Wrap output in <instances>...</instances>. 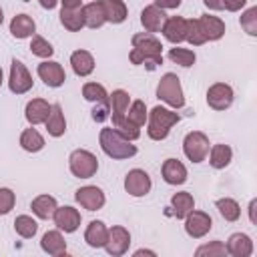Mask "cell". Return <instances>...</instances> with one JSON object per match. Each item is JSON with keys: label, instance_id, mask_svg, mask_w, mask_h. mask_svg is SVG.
I'll return each mask as SVG.
<instances>
[{"label": "cell", "instance_id": "obj_17", "mask_svg": "<svg viewBox=\"0 0 257 257\" xmlns=\"http://www.w3.org/2000/svg\"><path fill=\"white\" fill-rule=\"evenodd\" d=\"M161 32L165 34V38L169 42L181 44L183 40H187V20L183 16H171V18H167Z\"/></svg>", "mask_w": 257, "mask_h": 257}, {"label": "cell", "instance_id": "obj_5", "mask_svg": "<svg viewBox=\"0 0 257 257\" xmlns=\"http://www.w3.org/2000/svg\"><path fill=\"white\" fill-rule=\"evenodd\" d=\"M68 167H70V173L74 177L90 179L98 171V159L90 151H86V149H76L68 157Z\"/></svg>", "mask_w": 257, "mask_h": 257}, {"label": "cell", "instance_id": "obj_55", "mask_svg": "<svg viewBox=\"0 0 257 257\" xmlns=\"http://www.w3.org/2000/svg\"><path fill=\"white\" fill-rule=\"evenodd\" d=\"M22 2H30V0H22Z\"/></svg>", "mask_w": 257, "mask_h": 257}, {"label": "cell", "instance_id": "obj_42", "mask_svg": "<svg viewBox=\"0 0 257 257\" xmlns=\"http://www.w3.org/2000/svg\"><path fill=\"white\" fill-rule=\"evenodd\" d=\"M187 40H189L193 46H201V44L207 42L203 30H201L199 20H187Z\"/></svg>", "mask_w": 257, "mask_h": 257}, {"label": "cell", "instance_id": "obj_22", "mask_svg": "<svg viewBox=\"0 0 257 257\" xmlns=\"http://www.w3.org/2000/svg\"><path fill=\"white\" fill-rule=\"evenodd\" d=\"M106 237H108V229L102 221H90L86 225V231H84V241L88 247L92 249H98V247H104L106 243Z\"/></svg>", "mask_w": 257, "mask_h": 257}, {"label": "cell", "instance_id": "obj_35", "mask_svg": "<svg viewBox=\"0 0 257 257\" xmlns=\"http://www.w3.org/2000/svg\"><path fill=\"white\" fill-rule=\"evenodd\" d=\"M14 231L22 239H32L36 235V231H38V223L30 215H18L14 219Z\"/></svg>", "mask_w": 257, "mask_h": 257}, {"label": "cell", "instance_id": "obj_2", "mask_svg": "<svg viewBox=\"0 0 257 257\" xmlns=\"http://www.w3.org/2000/svg\"><path fill=\"white\" fill-rule=\"evenodd\" d=\"M98 143H100V149L104 151V155H108L110 159H131L137 155V147L133 145V141H126L122 135H118L112 126H104L100 128V135H98Z\"/></svg>", "mask_w": 257, "mask_h": 257}, {"label": "cell", "instance_id": "obj_47", "mask_svg": "<svg viewBox=\"0 0 257 257\" xmlns=\"http://www.w3.org/2000/svg\"><path fill=\"white\" fill-rule=\"evenodd\" d=\"M155 4L163 10H175L181 6V0H155Z\"/></svg>", "mask_w": 257, "mask_h": 257}, {"label": "cell", "instance_id": "obj_31", "mask_svg": "<svg viewBox=\"0 0 257 257\" xmlns=\"http://www.w3.org/2000/svg\"><path fill=\"white\" fill-rule=\"evenodd\" d=\"M231 159H233V151H231L229 145L219 143V145H213V147H211L209 163H211L213 169H225V167L231 163Z\"/></svg>", "mask_w": 257, "mask_h": 257}, {"label": "cell", "instance_id": "obj_8", "mask_svg": "<svg viewBox=\"0 0 257 257\" xmlns=\"http://www.w3.org/2000/svg\"><path fill=\"white\" fill-rule=\"evenodd\" d=\"M213 227V219L205 213V211H191L185 217V233L193 239H201L205 237Z\"/></svg>", "mask_w": 257, "mask_h": 257}, {"label": "cell", "instance_id": "obj_12", "mask_svg": "<svg viewBox=\"0 0 257 257\" xmlns=\"http://www.w3.org/2000/svg\"><path fill=\"white\" fill-rule=\"evenodd\" d=\"M36 72H38L40 80H42L46 86H50V88H58V86H62L64 80H66L64 68L60 66V62H54V60H44V62H40L38 68H36Z\"/></svg>", "mask_w": 257, "mask_h": 257}, {"label": "cell", "instance_id": "obj_16", "mask_svg": "<svg viewBox=\"0 0 257 257\" xmlns=\"http://www.w3.org/2000/svg\"><path fill=\"white\" fill-rule=\"evenodd\" d=\"M167 22V14L163 8H159L157 4H151V6H145L143 12H141V24L145 26L147 32H161L163 26Z\"/></svg>", "mask_w": 257, "mask_h": 257}, {"label": "cell", "instance_id": "obj_28", "mask_svg": "<svg viewBox=\"0 0 257 257\" xmlns=\"http://www.w3.org/2000/svg\"><path fill=\"white\" fill-rule=\"evenodd\" d=\"M56 207H58V203L52 195H38L30 203V209L38 219H52Z\"/></svg>", "mask_w": 257, "mask_h": 257}, {"label": "cell", "instance_id": "obj_15", "mask_svg": "<svg viewBox=\"0 0 257 257\" xmlns=\"http://www.w3.org/2000/svg\"><path fill=\"white\" fill-rule=\"evenodd\" d=\"M128 104H131V96L126 90L116 88V90H112V94H108V108H110L108 118L112 120V126L124 118Z\"/></svg>", "mask_w": 257, "mask_h": 257}, {"label": "cell", "instance_id": "obj_20", "mask_svg": "<svg viewBox=\"0 0 257 257\" xmlns=\"http://www.w3.org/2000/svg\"><path fill=\"white\" fill-rule=\"evenodd\" d=\"M48 112H50V104L44 100V98H32L26 108H24V116L26 120L36 126V124H42L46 118H48Z\"/></svg>", "mask_w": 257, "mask_h": 257}, {"label": "cell", "instance_id": "obj_9", "mask_svg": "<svg viewBox=\"0 0 257 257\" xmlns=\"http://www.w3.org/2000/svg\"><path fill=\"white\" fill-rule=\"evenodd\" d=\"M153 183H151V177L147 171L143 169H133L126 173L124 177V191L131 195V197H145L149 191H151Z\"/></svg>", "mask_w": 257, "mask_h": 257}, {"label": "cell", "instance_id": "obj_26", "mask_svg": "<svg viewBox=\"0 0 257 257\" xmlns=\"http://www.w3.org/2000/svg\"><path fill=\"white\" fill-rule=\"evenodd\" d=\"M70 66L76 76H88L94 70V58L88 50H74L70 54Z\"/></svg>", "mask_w": 257, "mask_h": 257}, {"label": "cell", "instance_id": "obj_45", "mask_svg": "<svg viewBox=\"0 0 257 257\" xmlns=\"http://www.w3.org/2000/svg\"><path fill=\"white\" fill-rule=\"evenodd\" d=\"M108 114H110L108 100H104V102H94V108H92V118H94L96 122L106 120V118H108Z\"/></svg>", "mask_w": 257, "mask_h": 257}, {"label": "cell", "instance_id": "obj_33", "mask_svg": "<svg viewBox=\"0 0 257 257\" xmlns=\"http://www.w3.org/2000/svg\"><path fill=\"white\" fill-rule=\"evenodd\" d=\"M215 207L219 209L221 217H223L225 221H229V223H233V221H237V219L241 217V207H239V203H237L235 199H231V197L217 199V201H215Z\"/></svg>", "mask_w": 257, "mask_h": 257}, {"label": "cell", "instance_id": "obj_14", "mask_svg": "<svg viewBox=\"0 0 257 257\" xmlns=\"http://www.w3.org/2000/svg\"><path fill=\"white\" fill-rule=\"evenodd\" d=\"M52 219H54V225L64 233H74L80 227V213L74 207H68V205L66 207H56Z\"/></svg>", "mask_w": 257, "mask_h": 257}, {"label": "cell", "instance_id": "obj_18", "mask_svg": "<svg viewBox=\"0 0 257 257\" xmlns=\"http://www.w3.org/2000/svg\"><path fill=\"white\" fill-rule=\"evenodd\" d=\"M161 173H163L165 183L169 185H183L187 181V167L179 159H167L163 163Z\"/></svg>", "mask_w": 257, "mask_h": 257}, {"label": "cell", "instance_id": "obj_44", "mask_svg": "<svg viewBox=\"0 0 257 257\" xmlns=\"http://www.w3.org/2000/svg\"><path fill=\"white\" fill-rule=\"evenodd\" d=\"M14 203H16V195L12 189L8 187H0V215H6L14 209Z\"/></svg>", "mask_w": 257, "mask_h": 257}, {"label": "cell", "instance_id": "obj_3", "mask_svg": "<svg viewBox=\"0 0 257 257\" xmlns=\"http://www.w3.org/2000/svg\"><path fill=\"white\" fill-rule=\"evenodd\" d=\"M179 118H181L179 112H173V110H169V108H165V106H155V108L149 112V116H147V120H149V124H147V135H149L153 141H163V139H167L169 133H171V126L177 124Z\"/></svg>", "mask_w": 257, "mask_h": 257}, {"label": "cell", "instance_id": "obj_40", "mask_svg": "<svg viewBox=\"0 0 257 257\" xmlns=\"http://www.w3.org/2000/svg\"><path fill=\"white\" fill-rule=\"evenodd\" d=\"M241 28L249 36H257V6H251L241 14Z\"/></svg>", "mask_w": 257, "mask_h": 257}, {"label": "cell", "instance_id": "obj_1", "mask_svg": "<svg viewBox=\"0 0 257 257\" xmlns=\"http://www.w3.org/2000/svg\"><path fill=\"white\" fill-rule=\"evenodd\" d=\"M133 64H147L151 70L163 64V44L151 32H141L133 36V50L128 54Z\"/></svg>", "mask_w": 257, "mask_h": 257}, {"label": "cell", "instance_id": "obj_48", "mask_svg": "<svg viewBox=\"0 0 257 257\" xmlns=\"http://www.w3.org/2000/svg\"><path fill=\"white\" fill-rule=\"evenodd\" d=\"M62 8H68V10H76V8H82V0H60Z\"/></svg>", "mask_w": 257, "mask_h": 257}, {"label": "cell", "instance_id": "obj_39", "mask_svg": "<svg viewBox=\"0 0 257 257\" xmlns=\"http://www.w3.org/2000/svg\"><path fill=\"white\" fill-rule=\"evenodd\" d=\"M30 50H32V54H34V56H40V58H50V56L54 54L52 44H50L46 38L38 36V34H32V40H30Z\"/></svg>", "mask_w": 257, "mask_h": 257}, {"label": "cell", "instance_id": "obj_34", "mask_svg": "<svg viewBox=\"0 0 257 257\" xmlns=\"http://www.w3.org/2000/svg\"><path fill=\"white\" fill-rule=\"evenodd\" d=\"M60 24H62L66 30H70V32H78V30L84 26L82 8H76V10L62 8V10H60Z\"/></svg>", "mask_w": 257, "mask_h": 257}, {"label": "cell", "instance_id": "obj_51", "mask_svg": "<svg viewBox=\"0 0 257 257\" xmlns=\"http://www.w3.org/2000/svg\"><path fill=\"white\" fill-rule=\"evenodd\" d=\"M255 207H257V201L253 199L249 203V219H251V223H255Z\"/></svg>", "mask_w": 257, "mask_h": 257}, {"label": "cell", "instance_id": "obj_32", "mask_svg": "<svg viewBox=\"0 0 257 257\" xmlns=\"http://www.w3.org/2000/svg\"><path fill=\"white\" fill-rule=\"evenodd\" d=\"M20 147L28 153H38L44 149V137L36 131V128H24L20 135Z\"/></svg>", "mask_w": 257, "mask_h": 257}, {"label": "cell", "instance_id": "obj_23", "mask_svg": "<svg viewBox=\"0 0 257 257\" xmlns=\"http://www.w3.org/2000/svg\"><path fill=\"white\" fill-rule=\"evenodd\" d=\"M40 247H42L44 253L54 255V257L66 255V241H64V237H62L60 231H46V233L42 235Z\"/></svg>", "mask_w": 257, "mask_h": 257}, {"label": "cell", "instance_id": "obj_13", "mask_svg": "<svg viewBox=\"0 0 257 257\" xmlns=\"http://www.w3.org/2000/svg\"><path fill=\"white\" fill-rule=\"evenodd\" d=\"M74 199H76V203H78L82 209H86V211H98V209H102V205H104V201H106L102 189H98V187H94V185L80 187V189L74 193Z\"/></svg>", "mask_w": 257, "mask_h": 257}, {"label": "cell", "instance_id": "obj_21", "mask_svg": "<svg viewBox=\"0 0 257 257\" xmlns=\"http://www.w3.org/2000/svg\"><path fill=\"white\" fill-rule=\"evenodd\" d=\"M46 124V131L50 137H62L66 133V118H64V112H62V106L56 102V104H50V112H48V118L44 120Z\"/></svg>", "mask_w": 257, "mask_h": 257}, {"label": "cell", "instance_id": "obj_30", "mask_svg": "<svg viewBox=\"0 0 257 257\" xmlns=\"http://www.w3.org/2000/svg\"><path fill=\"white\" fill-rule=\"evenodd\" d=\"M82 18H84V26H88V28H100L106 22L104 20V12H102V6H100V0L98 2L84 4L82 6Z\"/></svg>", "mask_w": 257, "mask_h": 257}, {"label": "cell", "instance_id": "obj_54", "mask_svg": "<svg viewBox=\"0 0 257 257\" xmlns=\"http://www.w3.org/2000/svg\"><path fill=\"white\" fill-rule=\"evenodd\" d=\"M0 86H2V68H0Z\"/></svg>", "mask_w": 257, "mask_h": 257}, {"label": "cell", "instance_id": "obj_4", "mask_svg": "<svg viewBox=\"0 0 257 257\" xmlns=\"http://www.w3.org/2000/svg\"><path fill=\"white\" fill-rule=\"evenodd\" d=\"M157 98L167 102L173 108H183L185 106L183 86H181V80L175 72H167V74L161 76L159 86H157Z\"/></svg>", "mask_w": 257, "mask_h": 257}, {"label": "cell", "instance_id": "obj_19", "mask_svg": "<svg viewBox=\"0 0 257 257\" xmlns=\"http://www.w3.org/2000/svg\"><path fill=\"white\" fill-rule=\"evenodd\" d=\"M227 253L233 257H249L253 253V241L245 233H233L225 245Z\"/></svg>", "mask_w": 257, "mask_h": 257}, {"label": "cell", "instance_id": "obj_24", "mask_svg": "<svg viewBox=\"0 0 257 257\" xmlns=\"http://www.w3.org/2000/svg\"><path fill=\"white\" fill-rule=\"evenodd\" d=\"M36 32V24L34 20L28 16V14H16L12 20H10V34L18 40L22 38H28Z\"/></svg>", "mask_w": 257, "mask_h": 257}, {"label": "cell", "instance_id": "obj_10", "mask_svg": "<svg viewBox=\"0 0 257 257\" xmlns=\"http://www.w3.org/2000/svg\"><path fill=\"white\" fill-rule=\"evenodd\" d=\"M128 245H131V233L124 227L114 225L112 229H108V237H106V243H104V249H106L108 255L120 257L128 251Z\"/></svg>", "mask_w": 257, "mask_h": 257}, {"label": "cell", "instance_id": "obj_52", "mask_svg": "<svg viewBox=\"0 0 257 257\" xmlns=\"http://www.w3.org/2000/svg\"><path fill=\"white\" fill-rule=\"evenodd\" d=\"M141 255H151V257H155L157 253H155V251H149V249H139V251H135V257H141Z\"/></svg>", "mask_w": 257, "mask_h": 257}, {"label": "cell", "instance_id": "obj_43", "mask_svg": "<svg viewBox=\"0 0 257 257\" xmlns=\"http://www.w3.org/2000/svg\"><path fill=\"white\" fill-rule=\"evenodd\" d=\"M112 128H114L118 135H122L126 141H137V139L141 137V126L133 124V122H131V120H126V118H122L120 122H116Z\"/></svg>", "mask_w": 257, "mask_h": 257}, {"label": "cell", "instance_id": "obj_7", "mask_svg": "<svg viewBox=\"0 0 257 257\" xmlns=\"http://www.w3.org/2000/svg\"><path fill=\"white\" fill-rule=\"evenodd\" d=\"M32 76L28 72V68L20 62V60H12L10 64V76H8V88L14 92V94H24L32 88Z\"/></svg>", "mask_w": 257, "mask_h": 257}, {"label": "cell", "instance_id": "obj_53", "mask_svg": "<svg viewBox=\"0 0 257 257\" xmlns=\"http://www.w3.org/2000/svg\"><path fill=\"white\" fill-rule=\"evenodd\" d=\"M4 22V12H2V8H0V24Z\"/></svg>", "mask_w": 257, "mask_h": 257}, {"label": "cell", "instance_id": "obj_6", "mask_svg": "<svg viewBox=\"0 0 257 257\" xmlns=\"http://www.w3.org/2000/svg\"><path fill=\"white\" fill-rule=\"evenodd\" d=\"M183 151L185 157L193 163H203L209 155V137L201 131H193L185 137L183 141Z\"/></svg>", "mask_w": 257, "mask_h": 257}, {"label": "cell", "instance_id": "obj_27", "mask_svg": "<svg viewBox=\"0 0 257 257\" xmlns=\"http://www.w3.org/2000/svg\"><path fill=\"white\" fill-rule=\"evenodd\" d=\"M100 6H102V12H104V20L110 22V24H120L126 20V6L122 0H100Z\"/></svg>", "mask_w": 257, "mask_h": 257}, {"label": "cell", "instance_id": "obj_46", "mask_svg": "<svg viewBox=\"0 0 257 257\" xmlns=\"http://www.w3.org/2000/svg\"><path fill=\"white\" fill-rule=\"evenodd\" d=\"M247 4V0H223V8L229 12H237Z\"/></svg>", "mask_w": 257, "mask_h": 257}, {"label": "cell", "instance_id": "obj_36", "mask_svg": "<svg viewBox=\"0 0 257 257\" xmlns=\"http://www.w3.org/2000/svg\"><path fill=\"white\" fill-rule=\"evenodd\" d=\"M147 116H149V112H147V104L143 100H133L126 108V114H124V118L137 126H143L147 122Z\"/></svg>", "mask_w": 257, "mask_h": 257}, {"label": "cell", "instance_id": "obj_11", "mask_svg": "<svg viewBox=\"0 0 257 257\" xmlns=\"http://www.w3.org/2000/svg\"><path fill=\"white\" fill-rule=\"evenodd\" d=\"M233 88L225 82H215L207 90V104L215 110H227L233 104Z\"/></svg>", "mask_w": 257, "mask_h": 257}, {"label": "cell", "instance_id": "obj_50", "mask_svg": "<svg viewBox=\"0 0 257 257\" xmlns=\"http://www.w3.org/2000/svg\"><path fill=\"white\" fill-rule=\"evenodd\" d=\"M58 2H60V0H40V6H42V8H46V10H52Z\"/></svg>", "mask_w": 257, "mask_h": 257}, {"label": "cell", "instance_id": "obj_29", "mask_svg": "<svg viewBox=\"0 0 257 257\" xmlns=\"http://www.w3.org/2000/svg\"><path fill=\"white\" fill-rule=\"evenodd\" d=\"M171 207H173V213L177 219H185L195 209V199L191 193L181 191V193H175L171 197Z\"/></svg>", "mask_w": 257, "mask_h": 257}, {"label": "cell", "instance_id": "obj_38", "mask_svg": "<svg viewBox=\"0 0 257 257\" xmlns=\"http://www.w3.org/2000/svg\"><path fill=\"white\" fill-rule=\"evenodd\" d=\"M167 56H169V60H173L175 64L185 66V68L193 66V64H195V60H197L195 52H193V50H189V48H171Z\"/></svg>", "mask_w": 257, "mask_h": 257}, {"label": "cell", "instance_id": "obj_41", "mask_svg": "<svg viewBox=\"0 0 257 257\" xmlns=\"http://www.w3.org/2000/svg\"><path fill=\"white\" fill-rule=\"evenodd\" d=\"M195 255L197 257H203V255H207V257H223V255H227V249H225V243L223 241H211L207 245L197 247Z\"/></svg>", "mask_w": 257, "mask_h": 257}, {"label": "cell", "instance_id": "obj_49", "mask_svg": "<svg viewBox=\"0 0 257 257\" xmlns=\"http://www.w3.org/2000/svg\"><path fill=\"white\" fill-rule=\"evenodd\" d=\"M209 10H223V0H203Z\"/></svg>", "mask_w": 257, "mask_h": 257}, {"label": "cell", "instance_id": "obj_25", "mask_svg": "<svg viewBox=\"0 0 257 257\" xmlns=\"http://www.w3.org/2000/svg\"><path fill=\"white\" fill-rule=\"evenodd\" d=\"M197 20H199L201 30H203V34H205L207 40H219V38H223V34H225V22L221 18L211 16V14H203Z\"/></svg>", "mask_w": 257, "mask_h": 257}, {"label": "cell", "instance_id": "obj_37", "mask_svg": "<svg viewBox=\"0 0 257 257\" xmlns=\"http://www.w3.org/2000/svg\"><path fill=\"white\" fill-rule=\"evenodd\" d=\"M82 96H84L86 100H90V102H104V100H108L106 88H104L102 84H98V82H84V86H82Z\"/></svg>", "mask_w": 257, "mask_h": 257}]
</instances>
